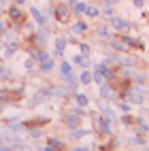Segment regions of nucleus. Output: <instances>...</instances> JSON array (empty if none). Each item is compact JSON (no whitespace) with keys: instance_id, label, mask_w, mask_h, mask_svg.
<instances>
[{"instance_id":"nucleus-1","label":"nucleus","mask_w":149,"mask_h":151,"mask_svg":"<svg viewBox=\"0 0 149 151\" xmlns=\"http://www.w3.org/2000/svg\"><path fill=\"white\" fill-rule=\"evenodd\" d=\"M89 119H92V130H94L96 136H100V138L113 136V124L109 122V119H104L98 111H92V113H89Z\"/></svg>"},{"instance_id":"nucleus-2","label":"nucleus","mask_w":149,"mask_h":151,"mask_svg":"<svg viewBox=\"0 0 149 151\" xmlns=\"http://www.w3.org/2000/svg\"><path fill=\"white\" fill-rule=\"evenodd\" d=\"M49 38H51V30H49V26H38L34 32H30V34L24 36V43L26 45H34V47H47Z\"/></svg>"},{"instance_id":"nucleus-3","label":"nucleus","mask_w":149,"mask_h":151,"mask_svg":"<svg viewBox=\"0 0 149 151\" xmlns=\"http://www.w3.org/2000/svg\"><path fill=\"white\" fill-rule=\"evenodd\" d=\"M107 24H109V28H111L115 34H122V32H130V30H134V28L138 26L136 22H128V19L119 17L117 13H115L113 17H109V19H107Z\"/></svg>"},{"instance_id":"nucleus-4","label":"nucleus","mask_w":149,"mask_h":151,"mask_svg":"<svg viewBox=\"0 0 149 151\" xmlns=\"http://www.w3.org/2000/svg\"><path fill=\"white\" fill-rule=\"evenodd\" d=\"M4 13H6V19H9V24H11V26H15L17 30H19V26H22L24 22H26V19H28V15L24 13V9L22 6H19V4H9L6 9H4Z\"/></svg>"},{"instance_id":"nucleus-5","label":"nucleus","mask_w":149,"mask_h":151,"mask_svg":"<svg viewBox=\"0 0 149 151\" xmlns=\"http://www.w3.org/2000/svg\"><path fill=\"white\" fill-rule=\"evenodd\" d=\"M96 111L100 113L104 119H109L111 124H117V113H115V106L113 102H109V100H102V98H98V102H96Z\"/></svg>"},{"instance_id":"nucleus-6","label":"nucleus","mask_w":149,"mask_h":151,"mask_svg":"<svg viewBox=\"0 0 149 151\" xmlns=\"http://www.w3.org/2000/svg\"><path fill=\"white\" fill-rule=\"evenodd\" d=\"M53 19H55L60 26H68V24H71V19H73V9L68 6L64 0H62V2H58V4H55V15H53Z\"/></svg>"},{"instance_id":"nucleus-7","label":"nucleus","mask_w":149,"mask_h":151,"mask_svg":"<svg viewBox=\"0 0 149 151\" xmlns=\"http://www.w3.org/2000/svg\"><path fill=\"white\" fill-rule=\"evenodd\" d=\"M62 126H64V130H75V128H79V126H83V117L64 109V111H62Z\"/></svg>"},{"instance_id":"nucleus-8","label":"nucleus","mask_w":149,"mask_h":151,"mask_svg":"<svg viewBox=\"0 0 149 151\" xmlns=\"http://www.w3.org/2000/svg\"><path fill=\"white\" fill-rule=\"evenodd\" d=\"M98 98L113 102V100H117V87L113 83H109V81H102L100 85H98Z\"/></svg>"},{"instance_id":"nucleus-9","label":"nucleus","mask_w":149,"mask_h":151,"mask_svg":"<svg viewBox=\"0 0 149 151\" xmlns=\"http://www.w3.org/2000/svg\"><path fill=\"white\" fill-rule=\"evenodd\" d=\"M87 134H94V130L92 128H75V130H66V140L68 143H75V140H81V138H85Z\"/></svg>"},{"instance_id":"nucleus-10","label":"nucleus","mask_w":149,"mask_h":151,"mask_svg":"<svg viewBox=\"0 0 149 151\" xmlns=\"http://www.w3.org/2000/svg\"><path fill=\"white\" fill-rule=\"evenodd\" d=\"M68 28H71V32H73L77 38H79V36H85L89 30H92V28H89V24L85 22L83 17H77L75 22H73V26H68Z\"/></svg>"},{"instance_id":"nucleus-11","label":"nucleus","mask_w":149,"mask_h":151,"mask_svg":"<svg viewBox=\"0 0 149 151\" xmlns=\"http://www.w3.org/2000/svg\"><path fill=\"white\" fill-rule=\"evenodd\" d=\"M107 43H109V47H111L115 53H130V51H132V49L128 47V45L122 41V38H119V34H113V36L109 38Z\"/></svg>"},{"instance_id":"nucleus-12","label":"nucleus","mask_w":149,"mask_h":151,"mask_svg":"<svg viewBox=\"0 0 149 151\" xmlns=\"http://www.w3.org/2000/svg\"><path fill=\"white\" fill-rule=\"evenodd\" d=\"M66 149H68L66 140L55 138V136H49L47 138V147H43V151H66Z\"/></svg>"},{"instance_id":"nucleus-13","label":"nucleus","mask_w":149,"mask_h":151,"mask_svg":"<svg viewBox=\"0 0 149 151\" xmlns=\"http://www.w3.org/2000/svg\"><path fill=\"white\" fill-rule=\"evenodd\" d=\"M119 38H122V41L130 47V49H138V51H143V49H145V43L141 41V38H134V36H130L128 32H122V34H119Z\"/></svg>"},{"instance_id":"nucleus-14","label":"nucleus","mask_w":149,"mask_h":151,"mask_svg":"<svg viewBox=\"0 0 149 151\" xmlns=\"http://www.w3.org/2000/svg\"><path fill=\"white\" fill-rule=\"evenodd\" d=\"M132 128H134V132H136V134H145V136L149 134V122L145 119V115H136Z\"/></svg>"},{"instance_id":"nucleus-15","label":"nucleus","mask_w":149,"mask_h":151,"mask_svg":"<svg viewBox=\"0 0 149 151\" xmlns=\"http://www.w3.org/2000/svg\"><path fill=\"white\" fill-rule=\"evenodd\" d=\"M92 32L98 36V38H102V41H109V38L113 36V30L109 28V24H100V26H94L92 28Z\"/></svg>"},{"instance_id":"nucleus-16","label":"nucleus","mask_w":149,"mask_h":151,"mask_svg":"<svg viewBox=\"0 0 149 151\" xmlns=\"http://www.w3.org/2000/svg\"><path fill=\"white\" fill-rule=\"evenodd\" d=\"M47 100H49V98H47V96H45V94L41 92V89H38V92H34L32 96L28 98V106H30V109H36V106H41V104H45Z\"/></svg>"},{"instance_id":"nucleus-17","label":"nucleus","mask_w":149,"mask_h":151,"mask_svg":"<svg viewBox=\"0 0 149 151\" xmlns=\"http://www.w3.org/2000/svg\"><path fill=\"white\" fill-rule=\"evenodd\" d=\"M62 83H64L66 87H71L73 92H77L79 85H81V83H79V77L75 75V70H73V73H68V75H62Z\"/></svg>"},{"instance_id":"nucleus-18","label":"nucleus","mask_w":149,"mask_h":151,"mask_svg":"<svg viewBox=\"0 0 149 151\" xmlns=\"http://www.w3.org/2000/svg\"><path fill=\"white\" fill-rule=\"evenodd\" d=\"M71 62H73V66H77V68H92V66H94V64H92V58L81 55V53H77L75 58H71Z\"/></svg>"},{"instance_id":"nucleus-19","label":"nucleus","mask_w":149,"mask_h":151,"mask_svg":"<svg viewBox=\"0 0 149 151\" xmlns=\"http://www.w3.org/2000/svg\"><path fill=\"white\" fill-rule=\"evenodd\" d=\"M53 68H55V58L53 55H49V58L43 60V62H38V70H41V75H49Z\"/></svg>"},{"instance_id":"nucleus-20","label":"nucleus","mask_w":149,"mask_h":151,"mask_svg":"<svg viewBox=\"0 0 149 151\" xmlns=\"http://www.w3.org/2000/svg\"><path fill=\"white\" fill-rule=\"evenodd\" d=\"M30 17L36 22V26H47V17L38 6H30Z\"/></svg>"},{"instance_id":"nucleus-21","label":"nucleus","mask_w":149,"mask_h":151,"mask_svg":"<svg viewBox=\"0 0 149 151\" xmlns=\"http://www.w3.org/2000/svg\"><path fill=\"white\" fill-rule=\"evenodd\" d=\"M132 83L134 85H147L149 83V77H147V73H143V70H132Z\"/></svg>"},{"instance_id":"nucleus-22","label":"nucleus","mask_w":149,"mask_h":151,"mask_svg":"<svg viewBox=\"0 0 149 151\" xmlns=\"http://www.w3.org/2000/svg\"><path fill=\"white\" fill-rule=\"evenodd\" d=\"M77 77H79V83H81L83 87L92 85V68H81V73H79Z\"/></svg>"},{"instance_id":"nucleus-23","label":"nucleus","mask_w":149,"mask_h":151,"mask_svg":"<svg viewBox=\"0 0 149 151\" xmlns=\"http://www.w3.org/2000/svg\"><path fill=\"white\" fill-rule=\"evenodd\" d=\"M71 100H73L75 104H79V106H85V109H87V104H89V96H87V94H83V92H79V89L73 94V98H71Z\"/></svg>"},{"instance_id":"nucleus-24","label":"nucleus","mask_w":149,"mask_h":151,"mask_svg":"<svg viewBox=\"0 0 149 151\" xmlns=\"http://www.w3.org/2000/svg\"><path fill=\"white\" fill-rule=\"evenodd\" d=\"M0 102H4V104H11L13 102V89L11 87L0 85Z\"/></svg>"},{"instance_id":"nucleus-25","label":"nucleus","mask_w":149,"mask_h":151,"mask_svg":"<svg viewBox=\"0 0 149 151\" xmlns=\"http://www.w3.org/2000/svg\"><path fill=\"white\" fill-rule=\"evenodd\" d=\"M128 145H132V147H147V138L145 134H132L130 138H128Z\"/></svg>"},{"instance_id":"nucleus-26","label":"nucleus","mask_w":149,"mask_h":151,"mask_svg":"<svg viewBox=\"0 0 149 151\" xmlns=\"http://www.w3.org/2000/svg\"><path fill=\"white\" fill-rule=\"evenodd\" d=\"M83 15L89 17V19H98V17H100V6H98V4H89V2H87Z\"/></svg>"},{"instance_id":"nucleus-27","label":"nucleus","mask_w":149,"mask_h":151,"mask_svg":"<svg viewBox=\"0 0 149 151\" xmlns=\"http://www.w3.org/2000/svg\"><path fill=\"white\" fill-rule=\"evenodd\" d=\"M85 6H87V2H85V0H77V2L71 6V9H73V17H83V13H85Z\"/></svg>"},{"instance_id":"nucleus-28","label":"nucleus","mask_w":149,"mask_h":151,"mask_svg":"<svg viewBox=\"0 0 149 151\" xmlns=\"http://www.w3.org/2000/svg\"><path fill=\"white\" fill-rule=\"evenodd\" d=\"M11 89H13V102L24 100V96H26V85H24V83H19V85H15V87H11Z\"/></svg>"},{"instance_id":"nucleus-29","label":"nucleus","mask_w":149,"mask_h":151,"mask_svg":"<svg viewBox=\"0 0 149 151\" xmlns=\"http://www.w3.org/2000/svg\"><path fill=\"white\" fill-rule=\"evenodd\" d=\"M38 26H36V22L34 19H26V22L19 26V32H24V34H30V32H34Z\"/></svg>"},{"instance_id":"nucleus-30","label":"nucleus","mask_w":149,"mask_h":151,"mask_svg":"<svg viewBox=\"0 0 149 151\" xmlns=\"http://www.w3.org/2000/svg\"><path fill=\"white\" fill-rule=\"evenodd\" d=\"M58 68H60V77H62V75H68V73H73V70H75L73 62H68V60H60Z\"/></svg>"},{"instance_id":"nucleus-31","label":"nucleus","mask_w":149,"mask_h":151,"mask_svg":"<svg viewBox=\"0 0 149 151\" xmlns=\"http://www.w3.org/2000/svg\"><path fill=\"white\" fill-rule=\"evenodd\" d=\"M28 136L32 138V140H38V138L45 136V130L38 128V126H32V128H28Z\"/></svg>"},{"instance_id":"nucleus-32","label":"nucleus","mask_w":149,"mask_h":151,"mask_svg":"<svg viewBox=\"0 0 149 151\" xmlns=\"http://www.w3.org/2000/svg\"><path fill=\"white\" fill-rule=\"evenodd\" d=\"M77 47H79V53H81V55L92 58V45H89L87 41H79V43H77Z\"/></svg>"},{"instance_id":"nucleus-33","label":"nucleus","mask_w":149,"mask_h":151,"mask_svg":"<svg viewBox=\"0 0 149 151\" xmlns=\"http://www.w3.org/2000/svg\"><path fill=\"white\" fill-rule=\"evenodd\" d=\"M113 15H115V4H104V6H100V17L109 19V17H113Z\"/></svg>"},{"instance_id":"nucleus-34","label":"nucleus","mask_w":149,"mask_h":151,"mask_svg":"<svg viewBox=\"0 0 149 151\" xmlns=\"http://www.w3.org/2000/svg\"><path fill=\"white\" fill-rule=\"evenodd\" d=\"M117 122L122 124V126H126V128H132V126H134V117H132L130 113H124L122 117L117 119Z\"/></svg>"},{"instance_id":"nucleus-35","label":"nucleus","mask_w":149,"mask_h":151,"mask_svg":"<svg viewBox=\"0 0 149 151\" xmlns=\"http://www.w3.org/2000/svg\"><path fill=\"white\" fill-rule=\"evenodd\" d=\"M60 34H62V36L66 38V43H68V45H71V43H75V45H77V36L71 32V28H68V30H62Z\"/></svg>"},{"instance_id":"nucleus-36","label":"nucleus","mask_w":149,"mask_h":151,"mask_svg":"<svg viewBox=\"0 0 149 151\" xmlns=\"http://www.w3.org/2000/svg\"><path fill=\"white\" fill-rule=\"evenodd\" d=\"M53 47H55V49H66V47H68V43H66V38H64L62 34H60V36H55Z\"/></svg>"},{"instance_id":"nucleus-37","label":"nucleus","mask_w":149,"mask_h":151,"mask_svg":"<svg viewBox=\"0 0 149 151\" xmlns=\"http://www.w3.org/2000/svg\"><path fill=\"white\" fill-rule=\"evenodd\" d=\"M43 13H45V17H47V24H49V22H51V19H53V15H55V4L51 2V4H49V6L45 9Z\"/></svg>"},{"instance_id":"nucleus-38","label":"nucleus","mask_w":149,"mask_h":151,"mask_svg":"<svg viewBox=\"0 0 149 151\" xmlns=\"http://www.w3.org/2000/svg\"><path fill=\"white\" fill-rule=\"evenodd\" d=\"M122 147V140H119L117 136H109V145H107V149H119Z\"/></svg>"},{"instance_id":"nucleus-39","label":"nucleus","mask_w":149,"mask_h":151,"mask_svg":"<svg viewBox=\"0 0 149 151\" xmlns=\"http://www.w3.org/2000/svg\"><path fill=\"white\" fill-rule=\"evenodd\" d=\"M41 92H43L49 100H51V98H53V83H45V85L41 87Z\"/></svg>"},{"instance_id":"nucleus-40","label":"nucleus","mask_w":149,"mask_h":151,"mask_svg":"<svg viewBox=\"0 0 149 151\" xmlns=\"http://www.w3.org/2000/svg\"><path fill=\"white\" fill-rule=\"evenodd\" d=\"M51 55H53L55 60H64V49H55V47H53V51H51Z\"/></svg>"},{"instance_id":"nucleus-41","label":"nucleus","mask_w":149,"mask_h":151,"mask_svg":"<svg viewBox=\"0 0 149 151\" xmlns=\"http://www.w3.org/2000/svg\"><path fill=\"white\" fill-rule=\"evenodd\" d=\"M130 2H132L136 9H143V6H145V0H130Z\"/></svg>"},{"instance_id":"nucleus-42","label":"nucleus","mask_w":149,"mask_h":151,"mask_svg":"<svg viewBox=\"0 0 149 151\" xmlns=\"http://www.w3.org/2000/svg\"><path fill=\"white\" fill-rule=\"evenodd\" d=\"M104 4H115V0H98V6H104Z\"/></svg>"},{"instance_id":"nucleus-43","label":"nucleus","mask_w":149,"mask_h":151,"mask_svg":"<svg viewBox=\"0 0 149 151\" xmlns=\"http://www.w3.org/2000/svg\"><path fill=\"white\" fill-rule=\"evenodd\" d=\"M11 2H13V4H19V6H24L28 0H11Z\"/></svg>"},{"instance_id":"nucleus-44","label":"nucleus","mask_w":149,"mask_h":151,"mask_svg":"<svg viewBox=\"0 0 149 151\" xmlns=\"http://www.w3.org/2000/svg\"><path fill=\"white\" fill-rule=\"evenodd\" d=\"M64 2H66V4H68V6H73V4H75V2H77V0H64Z\"/></svg>"},{"instance_id":"nucleus-45","label":"nucleus","mask_w":149,"mask_h":151,"mask_svg":"<svg viewBox=\"0 0 149 151\" xmlns=\"http://www.w3.org/2000/svg\"><path fill=\"white\" fill-rule=\"evenodd\" d=\"M4 106H6L4 102H0V113H2V111H4Z\"/></svg>"},{"instance_id":"nucleus-46","label":"nucleus","mask_w":149,"mask_h":151,"mask_svg":"<svg viewBox=\"0 0 149 151\" xmlns=\"http://www.w3.org/2000/svg\"><path fill=\"white\" fill-rule=\"evenodd\" d=\"M117 2H122V0H115V4H117Z\"/></svg>"},{"instance_id":"nucleus-47","label":"nucleus","mask_w":149,"mask_h":151,"mask_svg":"<svg viewBox=\"0 0 149 151\" xmlns=\"http://www.w3.org/2000/svg\"><path fill=\"white\" fill-rule=\"evenodd\" d=\"M89 2H92V0H89Z\"/></svg>"}]
</instances>
